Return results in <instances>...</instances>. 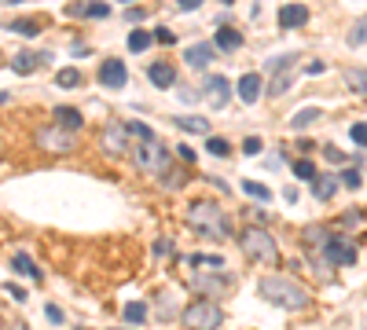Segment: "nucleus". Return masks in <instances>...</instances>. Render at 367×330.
Returning a JSON list of instances; mask_svg holds the SVG:
<instances>
[{
  "mask_svg": "<svg viewBox=\"0 0 367 330\" xmlns=\"http://www.w3.org/2000/svg\"><path fill=\"white\" fill-rule=\"evenodd\" d=\"M257 294L272 304H279V309H291V312L309 309V290L291 275H265L257 283Z\"/></svg>",
  "mask_w": 367,
  "mask_h": 330,
  "instance_id": "f257e3e1",
  "label": "nucleus"
},
{
  "mask_svg": "<svg viewBox=\"0 0 367 330\" xmlns=\"http://www.w3.org/2000/svg\"><path fill=\"white\" fill-rule=\"evenodd\" d=\"M188 224L199 232L202 238H209V243H225V238L231 235V220H228V213L217 206V202H195V206L188 209Z\"/></svg>",
  "mask_w": 367,
  "mask_h": 330,
  "instance_id": "f03ea898",
  "label": "nucleus"
},
{
  "mask_svg": "<svg viewBox=\"0 0 367 330\" xmlns=\"http://www.w3.org/2000/svg\"><path fill=\"white\" fill-rule=\"evenodd\" d=\"M133 158H136V165H140L143 173H147V176H158V180H162L169 169H173V165H169V150H165L154 136H151V139H136Z\"/></svg>",
  "mask_w": 367,
  "mask_h": 330,
  "instance_id": "7ed1b4c3",
  "label": "nucleus"
},
{
  "mask_svg": "<svg viewBox=\"0 0 367 330\" xmlns=\"http://www.w3.org/2000/svg\"><path fill=\"white\" fill-rule=\"evenodd\" d=\"M180 320L188 330H217L220 320H225V312H220V304L213 297H195L188 309H184Z\"/></svg>",
  "mask_w": 367,
  "mask_h": 330,
  "instance_id": "20e7f679",
  "label": "nucleus"
},
{
  "mask_svg": "<svg viewBox=\"0 0 367 330\" xmlns=\"http://www.w3.org/2000/svg\"><path fill=\"white\" fill-rule=\"evenodd\" d=\"M239 246H243L246 257L265 261V264H272L275 257H279V246H275V238L265 232V227H243V232H239Z\"/></svg>",
  "mask_w": 367,
  "mask_h": 330,
  "instance_id": "39448f33",
  "label": "nucleus"
},
{
  "mask_svg": "<svg viewBox=\"0 0 367 330\" xmlns=\"http://www.w3.org/2000/svg\"><path fill=\"white\" fill-rule=\"evenodd\" d=\"M320 253H323V261L331 264V268H349V264H357V246H352L345 235H338V232L327 235V243L320 246Z\"/></svg>",
  "mask_w": 367,
  "mask_h": 330,
  "instance_id": "423d86ee",
  "label": "nucleus"
},
{
  "mask_svg": "<svg viewBox=\"0 0 367 330\" xmlns=\"http://www.w3.org/2000/svg\"><path fill=\"white\" fill-rule=\"evenodd\" d=\"M37 144H41L44 150H56V155H67V150H74L77 136L70 129H63V125H56V129H41V132H37Z\"/></svg>",
  "mask_w": 367,
  "mask_h": 330,
  "instance_id": "0eeeda50",
  "label": "nucleus"
},
{
  "mask_svg": "<svg viewBox=\"0 0 367 330\" xmlns=\"http://www.w3.org/2000/svg\"><path fill=\"white\" fill-rule=\"evenodd\" d=\"M99 147L107 150V155H125L129 150V129L122 121H111L107 129H103V136H99Z\"/></svg>",
  "mask_w": 367,
  "mask_h": 330,
  "instance_id": "6e6552de",
  "label": "nucleus"
},
{
  "mask_svg": "<svg viewBox=\"0 0 367 330\" xmlns=\"http://www.w3.org/2000/svg\"><path fill=\"white\" fill-rule=\"evenodd\" d=\"M125 81H129V70H125V62L122 59H103L99 62V85L103 88H125Z\"/></svg>",
  "mask_w": 367,
  "mask_h": 330,
  "instance_id": "1a4fd4ad",
  "label": "nucleus"
},
{
  "mask_svg": "<svg viewBox=\"0 0 367 330\" xmlns=\"http://www.w3.org/2000/svg\"><path fill=\"white\" fill-rule=\"evenodd\" d=\"M261 88H265V78H261V73H243L239 78V85H235V96L243 99V103H257L261 99Z\"/></svg>",
  "mask_w": 367,
  "mask_h": 330,
  "instance_id": "9d476101",
  "label": "nucleus"
},
{
  "mask_svg": "<svg viewBox=\"0 0 367 330\" xmlns=\"http://www.w3.org/2000/svg\"><path fill=\"white\" fill-rule=\"evenodd\" d=\"M309 22V8L305 4H286L279 8V30H297Z\"/></svg>",
  "mask_w": 367,
  "mask_h": 330,
  "instance_id": "9b49d317",
  "label": "nucleus"
},
{
  "mask_svg": "<svg viewBox=\"0 0 367 330\" xmlns=\"http://www.w3.org/2000/svg\"><path fill=\"white\" fill-rule=\"evenodd\" d=\"M213 55H217L213 44H191L188 52H184V62H188V67H195V70H206L209 62H213Z\"/></svg>",
  "mask_w": 367,
  "mask_h": 330,
  "instance_id": "f8f14e48",
  "label": "nucleus"
},
{
  "mask_svg": "<svg viewBox=\"0 0 367 330\" xmlns=\"http://www.w3.org/2000/svg\"><path fill=\"white\" fill-rule=\"evenodd\" d=\"M206 96H209V103H213V107H228V99H231L228 78H206Z\"/></svg>",
  "mask_w": 367,
  "mask_h": 330,
  "instance_id": "ddd939ff",
  "label": "nucleus"
},
{
  "mask_svg": "<svg viewBox=\"0 0 367 330\" xmlns=\"http://www.w3.org/2000/svg\"><path fill=\"white\" fill-rule=\"evenodd\" d=\"M228 283H231V279H228V275H195V279H191V286H195V290H199V294H202V297H209V294H217V290H220V294H225V290H228Z\"/></svg>",
  "mask_w": 367,
  "mask_h": 330,
  "instance_id": "4468645a",
  "label": "nucleus"
},
{
  "mask_svg": "<svg viewBox=\"0 0 367 330\" xmlns=\"http://www.w3.org/2000/svg\"><path fill=\"white\" fill-rule=\"evenodd\" d=\"M147 78L154 88H173L177 85V70H173V62H154V67L147 70Z\"/></svg>",
  "mask_w": 367,
  "mask_h": 330,
  "instance_id": "2eb2a0df",
  "label": "nucleus"
},
{
  "mask_svg": "<svg viewBox=\"0 0 367 330\" xmlns=\"http://www.w3.org/2000/svg\"><path fill=\"white\" fill-rule=\"evenodd\" d=\"M41 62H48V55H44V52H19L11 67H15L19 78H26V73H33L37 67H41Z\"/></svg>",
  "mask_w": 367,
  "mask_h": 330,
  "instance_id": "dca6fc26",
  "label": "nucleus"
},
{
  "mask_svg": "<svg viewBox=\"0 0 367 330\" xmlns=\"http://www.w3.org/2000/svg\"><path fill=\"white\" fill-rule=\"evenodd\" d=\"M173 125L180 132H199V136H209V118H199V114H180L173 118Z\"/></svg>",
  "mask_w": 367,
  "mask_h": 330,
  "instance_id": "f3484780",
  "label": "nucleus"
},
{
  "mask_svg": "<svg viewBox=\"0 0 367 330\" xmlns=\"http://www.w3.org/2000/svg\"><path fill=\"white\" fill-rule=\"evenodd\" d=\"M213 48H220V52H235V48H243V33L231 30V26H217Z\"/></svg>",
  "mask_w": 367,
  "mask_h": 330,
  "instance_id": "a211bd4d",
  "label": "nucleus"
},
{
  "mask_svg": "<svg viewBox=\"0 0 367 330\" xmlns=\"http://www.w3.org/2000/svg\"><path fill=\"white\" fill-rule=\"evenodd\" d=\"M338 191V176L334 173H316V180H312V195L316 198H334Z\"/></svg>",
  "mask_w": 367,
  "mask_h": 330,
  "instance_id": "6ab92c4d",
  "label": "nucleus"
},
{
  "mask_svg": "<svg viewBox=\"0 0 367 330\" xmlns=\"http://www.w3.org/2000/svg\"><path fill=\"white\" fill-rule=\"evenodd\" d=\"M56 121L63 125V129H70V132H77L85 125L81 110H74V107H56Z\"/></svg>",
  "mask_w": 367,
  "mask_h": 330,
  "instance_id": "aec40b11",
  "label": "nucleus"
},
{
  "mask_svg": "<svg viewBox=\"0 0 367 330\" xmlns=\"http://www.w3.org/2000/svg\"><path fill=\"white\" fill-rule=\"evenodd\" d=\"M70 11H77V15H88V19H107V15H111V4H107V0H92V4H77V8H70Z\"/></svg>",
  "mask_w": 367,
  "mask_h": 330,
  "instance_id": "412c9836",
  "label": "nucleus"
},
{
  "mask_svg": "<svg viewBox=\"0 0 367 330\" xmlns=\"http://www.w3.org/2000/svg\"><path fill=\"white\" fill-rule=\"evenodd\" d=\"M345 85H349L357 96H367V70H360V67L345 70Z\"/></svg>",
  "mask_w": 367,
  "mask_h": 330,
  "instance_id": "4be33fe9",
  "label": "nucleus"
},
{
  "mask_svg": "<svg viewBox=\"0 0 367 330\" xmlns=\"http://www.w3.org/2000/svg\"><path fill=\"white\" fill-rule=\"evenodd\" d=\"M11 268H15L19 275H30V279H41V268H37V264L26 257V253H15V257H11Z\"/></svg>",
  "mask_w": 367,
  "mask_h": 330,
  "instance_id": "5701e85b",
  "label": "nucleus"
},
{
  "mask_svg": "<svg viewBox=\"0 0 367 330\" xmlns=\"http://www.w3.org/2000/svg\"><path fill=\"white\" fill-rule=\"evenodd\" d=\"M122 315H125V323H129V327H140L143 320H147V304H143V301H133V304H125V312H122Z\"/></svg>",
  "mask_w": 367,
  "mask_h": 330,
  "instance_id": "b1692460",
  "label": "nucleus"
},
{
  "mask_svg": "<svg viewBox=\"0 0 367 330\" xmlns=\"http://www.w3.org/2000/svg\"><path fill=\"white\" fill-rule=\"evenodd\" d=\"M243 195L254 198V202H272V191H268L265 184H257V180H246V184H243Z\"/></svg>",
  "mask_w": 367,
  "mask_h": 330,
  "instance_id": "393cba45",
  "label": "nucleus"
},
{
  "mask_svg": "<svg viewBox=\"0 0 367 330\" xmlns=\"http://www.w3.org/2000/svg\"><path fill=\"white\" fill-rule=\"evenodd\" d=\"M151 41H154V33H147V30H133V33H129V48H133V52H147Z\"/></svg>",
  "mask_w": 367,
  "mask_h": 330,
  "instance_id": "a878e982",
  "label": "nucleus"
},
{
  "mask_svg": "<svg viewBox=\"0 0 367 330\" xmlns=\"http://www.w3.org/2000/svg\"><path fill=\"white\" fill-rule=\"evenodd\" d=\"M11 30L22 33V37H37V33H41V22H37V19H19V22H11Z\"/></svg>",
  "mask_w": 367,
  "mask_h": 330,
  "instance_id": "bb28decb",
  "label": "nucleus"
},
{
  "mask_svg": "<svg viewBox=\"0 0 367 330\" xmlns=\"http://www.w3.org/2000/svg\"><path fill=\"white\" fill-rule=\"evenodd\" d=\"M294 176L297 180H316V165H312L309 158H297L294 162Z\"/></svg>",
  "mask_w": 367,
  "mask_h": 330,
  "instance_id": "cd10ccee",
  "label": "nucleus"
},
{
  "mask_svg": "<svg viewBox=\"0 0 367 330\" xmlns=\"http://www.w3.org/2000/svg\"><path fill=\"white\" fill-rule=\"evenodd\" d=\"M291 85H294V78H291V73H279V78H275V81L268 85V96H272V99H279V96H283Z\"/></svg>",
  "mask_w": 367,
  "mask_h": 330,
  "instance_id": "c85d7f7f",
  "label": "nucleus"
},
{
  "mask_svg": "<svg viewBox=\"0 0 367 330\" xmlns=\"http://www.w3.org/2000/svg\"><path fill=\"white\" fill-rule=\"evenodd\" d=\"M220 268L225 264V257H217V253H206V257H199V253H191V268Z\"/></svg>",
  "mask_w": 367,
  "mask_h": 330,
  "instance_id": "c756f323",
  "label": "nucleus"
},
{
  "mask_svg": "<svg viewBox=\"0 0 367 330\" xmlns=\"http://www.w3.org/2000/svg\"><path fill=\"white\" fill-rule=\"evenodd\" d=\"M56 85L59 88H77V85H81V70H59Z\"/></svg>",
  "mask_w": 367,
  "mask_h": 330,
  "instance_id": "7c9ffc66",
  "label": "nucleus"
},
{
  "mask_svg": "<svg viewBox=\"0 0 367 330\" xmlns=\"http://www.w3.org/2000/svg\"><path fill=\"white\" fill-rule=\"evenodd\" d=\"M206 150H209V155H217V158H225L231 147H228V139H220V136H209V139H206Z\"/></svg>",
  "mask_w": 367,
  "mask_h": 330,
  "instance_id": "2f4dec72",
  "label": "nucleus"
},
{
  "mask_svg": "<svg viewBox=\"0 0 367 330\" xmlns=\"http://www.w3.org/2000/svg\"><path fill=\"white\" fill-rule=\"evenodd\" d=\"M312 121H320V110L316 107H312V110H297L291 125H294V129H301V125H312Z\"/></svg>",
  "mask_w": 367,
  "mask_h": 330,
  "instance_id": "473e14b6",
  "label": "nucleus"
},
{
  "mask_svg": "<svg viewBox=\"0 0 367 330\" xmlns=\"http://www.w3.org/2000/svg\"><path fill=\"white\" fill-rule=\"evenodd\" d=\"M125 129H129V136H136V139H151V136H154L151 125H143V121H129Z\"/></svg>",
  "mask_w": 367,
  "mask_h": 330,
  "instance_id": "72a5a7b5",
  "label": "nucleus"
},
{
  "mask_svg": "<svg viewBox=\"0 0 367 330\" xmlns=\"http://www.w3.org/2000/svg\"><path fill=\"white\" fill-rule=\"evenodd\" d=\"M349 136H352V144H357V147H367V121H357L349 129Z\"/></svg>",
  "mask_w": 367,
  "mask_h": 330,
  "instance_id": "f704fd0d",
  "label": "nucleus"
},
{
  "mask_svg": "<svg viewBox=\"0 0 367 330\" xmlns=\"http://www.w3.org/2000/svg\"><path fill=\"white\" fill-rule=\"evenodd\" d=\"M367 41V19H360L357 26L349 30V44H364Z\"/></svg>",
  "mask_w": 367,
  "mask_h": 330,
  "instance_id": "c9c22d12",
  "label": "nucleus"
},
{
  "mask_svg": "<svg viewBox=\"0 0 367 330\" xmlns=\"http://www.w3.org/2000/svg\"><path fill=\"white\" fill-rule=\"evenodd\" d=\"M243 150H246V155H261V150H265V144H261L257 136H246V139H243Z\"/></svg>",
  "mask_w": 367,
  "mask_h": 330,
  "instance_id": "e433bc0d",
  "label": "nucleus"
},
{
  "mask_svg": "<svg viewBox=\"0 0 367 330\" xmlns=\"http://www.w3.org/2000/svg\"><path fill=\"white\" fill-rule=\"evenodd\" d=\"M360 220H364L360 213H357V209H349L345 217H342V227H345V232H352V227H360Z\"/></svg>",
  "mask_w": 367,
  "mask_h": 330,
  "instance_id": "4c0bfd02",
  "label": "nucleus"
},
{
  "mask_svg": "<svg viewBox=\"0 0 367 330\" xmlns=\"http://www.w3.org/2000/svg\"><path fill=\"white\" fill-rule=\"evenodd\" d=\"M177 155H180L184 162H188V165H195V158H199V155H195V147H191V144H180V147H177Z\"/></svg>",
  "mask_w": 367,
  "mask_h": 330,
  "instance_id": "58836bf2",
  "label": "nucleus"
},
{
  "mask_svg": "<svg viewBox=\"0 0 367 330\" xmlns=\"http://www.w3.org/2000/svg\"><path fill=\"white\" fill-rule=\"evenodd\" d=\"M342 184H345V187H360V173H357V169H345V173H342Z\"/></svg>",
  "mask_w": 367,
  "mask_h": 330,
  "instance_id": "ea45409f",
  "label": "nucleus"
},
{
  "mask_svg": "<svg viewBox=\"0 0 367 330\" xmlns=\"http://www.w3.org/2000/svg\"><path fill=\"white\" fill-rule=\"evenodd\" d=\"M154 253H158V257H169V253H173V243H169V238H158V243H154Z\"/></svg>",
  "mask_w": 367,
  "mask_h": 330,
  "instance_id": "a19ab883",
  "label": "nucleus"
},
{
  "mask_svg": "<svg viewBox=\"0 0 367 330\" xmlns=\"http://www.w3.org/2000/svg\"><path fill=\"white\" fill-rule=\"evenodd\" d=\"M154 41H162V44H173L177 37H173V30H154Z\"/></svg>",
  "mask_w": 367,
  "mask_h": 330,
  "instance_id": "79ce46f5",
  "label": "nucleus"
},
{
  "mask_svg": "<svg viewBox=\"0 0 367 330\" xmlns=\"http://www.w3.org/2000/svg\"><path fill=\"white\" fill-rule=\"evenodd\" d=\"M44 312H48V320H51V323H63V309H56V304H48Z\"/></svg>",
  "mask_w": 367,
  "mask_h": 330,
  "instance_id": "37998d69",
  "label": "nucleus"
},
{
  "mask_svg": "<svg viewBox=\"0 0 367 330\" xmlns=\"http://www.w3.org/2000/svg\"><path fill=\"white\" fill-rule=\"evenodd\" d=\"M180 99H184V103H195V99H199V92H195V88H180Z\"/></svg>",
  "mask_w": 367,
  "mask_h": 330,
  "instance_id": "c03bdc74",
  "label": "nucleus"
},
{
  "mask_svg": "<svg viewBox=\"0 0 367 330\" xmlns=\"http://www.w3.org/2000/svg\"><path fill=\"white\" fill-rule=\"evenodd\" d=\"M8 294H11V297H15V301H26V290H22V286H15V283H11V286H8Z\"/></svg>",
  "mask_w": 367,
  "mask_h": 330,
  "instance_id": "a18cd8bd",
  "label": "nucleus"
},
{
  "mask_svg": "<svg viewBox=\"0 0 367 330\" xmlns=\"http://www.w3.org/2000/svg\"><path fill=\"white\" fill-rule=\"evenodd\" d=\"M177 4H180L184 11H195V8H202V0H177Z\"/></svg>",
  "mask_w": 367,
  "mask_h": 330,
  "instance_id": "49530a36",
  "label": "nucleus"
},
{
  "mask_svg": "<svg viewBox=\"0 0 367 330\" xmlns=\"http://www.w3.org/2000/svg\"><path fill=\"white\" fill-rule=\"evenodd\" d=\"M327 158H331V162H345V155L338 147H327Z\"/></svg>",
  "mask_w": 367,
  "mask_h": 330,
  "instance_id": "de8ad7c7",
  "label": "nucleus"
},
{
  "mask_svg": "<svg viewBox=\"0 0 367 330\" xmlns=\"http://www.w3.org/2000/svg\"><path fill=\"white\" fill-rule=\"evenodd\" d=\"M92 48H85V44H70V55H88Z\"/></svg>",
  "mask_w": 367,
  "mask_h": 330,
  "instance_id": "09e8293b",
  "label": "nucleus"
},
{
  "mask_svg": "<svg viewBox=\"0 0 367 330\" xmlns=\"http://www.w3.org/2000/svg\"><path fill=\"white\" fill-rule=\"evenodd\" d=\"M125 4H133V0H125Z\"/></svg>",
  "mask_w": 367,
  "mask_h": 330,
  "instance_id": "8fccbe9b",
  "label": "nucleus"
}]
</instances>
